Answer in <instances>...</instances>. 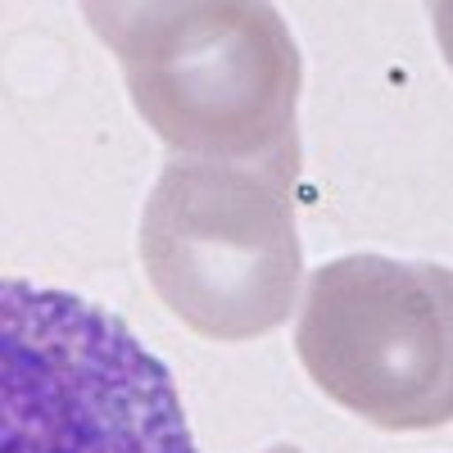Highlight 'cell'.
Masks as SVG:
<instances>
[{"mask_svg": "<svg viewBox=\"0 0 453 453\" xmlns=\"http://www.w3.org/2000/svg\"><path fill=\"white\" fill-rule=\"evenodd\" d=\"M145 127L177 159L299 173V50L258 0H91Z\"/></svg>", "mask_w": 453, "mask_h": 453, "instance_id": "cell-1", "label": "cell"}, {"mask_svg": "<svg viewBox=\"0 0 453 453\" xmlns=\"http://www.w3.org/2000/svg\"><path fill=\"white\" fill-rule=\"evenodd\" d=\"M0 453H200L173 372L82 295L0 277Z\"/></svg>", "mask_w": 453, "mask_h": 453, "instance_id": "cell-2", "label": "cell"}, {"mask_svg": "<svg viewBox=\"0 0 453 453\" xmlns=\"http://www.w3.org/2000/svg\"><path fill=\"white\" fill-rule=\"evenodd\" d=\"M141 263L159 304L196 335L241 345L277 331L304 277L295 181L173 155L141 213Z\"/></svg>", "mask_w": 453, "mask_h": 453, "instance_id": "cell-3", "label": "cell"}, {"mask_svg": "<svg viewBox=\"0 0 453 453\" xmlns=\"http://www.w3.org/2000/svg\"><path fill=\"white\" fill-rule=\"evenodd\" d=\"M295 354L313 386L381 431L453 418V281L440 263L345 254L309 277Z\"/></svg>", "mask_w": 453, "mask_h": 453, "instance_id": "cell-4", "label": "cell"}, {"mask_svg": "<svg viewBox=\"0 0 453 453\" xmlns=\"http://www.w3.org/2000/svg\"><path fill=\"white\" fill-rule=\"evenodd\" d=\"M263 453H304V449H295V444H273V449H263Z\"/></svg>", "mask_w": 453, "mask_h": 453, "instance_id": "cell-5", "label": "cell"}]
</instances>
